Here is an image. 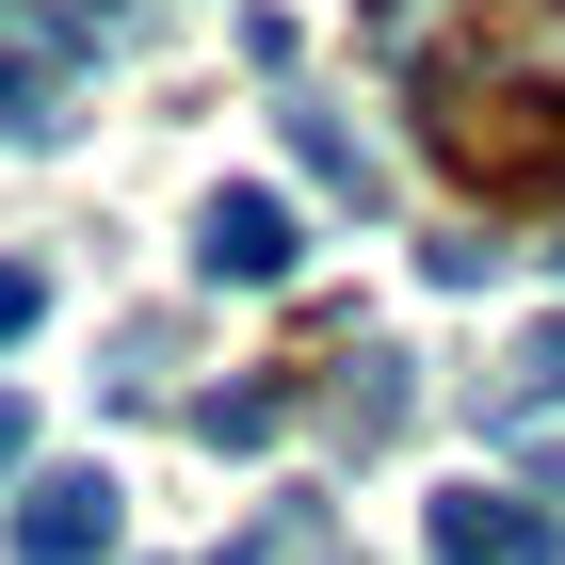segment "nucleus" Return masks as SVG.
<instances>
[{"label": "nucleus", "mask_w": 565, "mask_h": 565, "mask_svg": "<svg viewBox=\"0 0 565 565\" xmlns=\"http://www.w3.org/2000/svg\"><path fill=\"white\" fill-rule=\"evenodd\" d=\"M420 146L484 194H565V0H484V33L436 49Z\"/></svg>", "instance_id": "obj_1"}, {"label": "nucleus", "mask_w": 565, "mask_h": 565, "mask_svg": "<svg viewBox=\"0 0 565 565\" xmlns=\"http://www.w3.org/2000/svg\"><path fill=\"white\" fill-rule=\"evenodd\" d=\"M291 259H307V226L259 178H226L211 211H194V275H211V291H291Z\"/></svg>", "instance_id": "obj_2"}, {"label": "nucleus", "mask_w": 565, "mask_h": 565, "mask_svg": "<svg viewBox=\"0 0 565 565\" xmlns=\"http://www.w3.org/2000/svg\"><path fill=\"white\" fill-rule=\"evenodd\" d=\"M114 533H130V484L114 469H49L17 501V565H114Z\"/></svg>", "instance_id": "obj_3"}, {"label": "nucleus", "mask_w": 565, "mask_h": 565, "mask_svg": "<svg viewBox=\"0 0 565 565\" xmlns=\"http://www.w3.org/2000/svg\"><path fill=\"white\" fill-rule=\"evenodd\" d=\"M420 533H436V565H550V501H518V484H452Z\"/></svg>", "instance_id": "obj_4"}, {"label": "nucleus", "mask_w": 565, "mask_h": 565, "mask_svg": "<svg viewBox=\"0 0 565 565\" xmlns=\"http://www.w3.org/2000/svg\"><path fill=\"white\" fill-rule=\"evenodd\" d=\"M323 404H340V436H355V452H388V436L420 420V355H404V340H355V355H323Z\"/></svg>", "instance_id": "obj_5"}, {"label": "nucleus", "mask_w": 565, "mask_h": 565, "mask_svg": "<svg viewBox=\"0 0 565 565\" xmlns=\"http://www.w3.org/2000/svg\"><path fill=\"white\" fill-rule=\"evenodd\" d=\"M291 162H307V194H323V211H388V162L355 146V114H291Z\"/></svg>", "instance_id": "obj_6"}, {"label": "nucleus", "mask_w": 565, "mask_h": 565, "mask_svg": "<svg viewBox=\"0 0 565 565\" xmlns=\"http://www.w3.org/2000/svg\"><path fill=\"white\" fill-rule=\"evenodd\" d=\"M550 404H565V323H533V340H518V372L484 388V436H518V420H550Z\"/></svg>", "instance_id": "obj_7"}, {"label": "nucleus", "mask_w": 565, "mask_h": 565, "mask_svg": "<svg viewBox=\"0 0 565 565\" xmlns=\"http://www.w3.org/2000/svg\"><path fill=\"white\" fill-rule=\"evenodd\" d=\"M194 436H211V452H275V436H291V388H211Z\"/></svg>", "instance_id": "obj_8"}, {"label": "nucleus", "mask_w": 565, "mask_h": 565, "mask_svg": "<svg viewBox=\"0 0 565 565\" xmlns=\"http://www.w3.org/2000/svg\"><path fill=\"white\" fill-rule=\"evenodd\" d=\"M33 323H49V275H33V259H0V340H33Z\"/></svg>", "instance_id": "obj_9"}, {"label": "nucleus", "mask_w": 565, "mask_h": 565, "mask_svg": "<svg viewBox=\"0 0 565 565\" xmlns=\"http://www.w3.org/2000/svg\"><path fill=\"white\" fill-rule=\"evenodd\" d=\"M17 452H33V404H17V388H0V484H17Z\"/></svg>", "instance_id": "obj_10"}, {"label": "nucleus", "mask_w": 565, "mask_h": 565, "mask_svg": "<svg viewBox=\"0 0 565 565\" xmlns=\"http://www.w3.org/2000/svg\"><path fill=\"white\" fill-rule=\"evenodd\" d=\"M211 565H259V550H211Z\"/></svg>", "instance_id": "obj_11"}, {"label": "nucleus", "mask_w": 565, "mask_h": 565, "mask_svg": "<svg viewBox=\"0 0 565 565\" xmlns=\"http://www.w3.org/2000/svg\"><path fill=\"white\" fill-rule=\"evenodd\" d=\"M550 259H565V243H550Z\"/></svg>", "instance_id": "obj_12"}]
</instances>
